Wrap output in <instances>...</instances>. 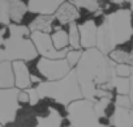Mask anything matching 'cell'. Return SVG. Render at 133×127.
Listing matches in <instances>:
<instances>
[{"label":"cell","mask_w":133,"mask_h":127,"mask_svg":"<svg viewBox=\"0 0 133 127\" xmlns=\"http://www.w3.org/2000/svg\"><path fill=\"white\" fill-rule=\"evenodd\" d=\"M18 101L20 102H29V94L28 92H20V96H18Z\"/></svg>","instance_id":"83f0119b"},{"label":"cell","mask_w":133,"mask_h":127,"mask_svg":"<svg viewBox=\"0 0 133 127\" xmlns=\"http://www.w3.org/2000/svg\"><path fill=\"white\" fill-rule=\"evenodd\" d=\"M115 75L119 77H127L130 79L132 76V66H127V64H116L115 67Z\"/></svg>","instance_id":"d4e9b609"},{"label":"cell","mask_w":133,"mask_h":127,"mask_svg":"<svg viewBox=\"0 0 133 127\" xmlns=\"http://www.w3.org/2000/svg\"><path fill=\"white\" fill-rule=\"evenodd\" d=\"M129 98H130L132 109H133V67H132V76H130V93H129Z\"/></svg>","instance_id":"f1b7e54d"},{"label":"cell","mask_w":133,"mask_h":127,"mask_svg":"<svg viewBox=\"0 0 133 127\" xmlns=\"http://www.w3.org/2000/svg\"><path fill=\"white\" fill-rule=\"evenodd\" d=\"M129 5H130V11H132V13H133V2H130Z\"/></svg>","instance_id":"4dcf8cb0"},{"label":"cell","mask_w":133,"mask_h":127,"mask_svg":"<svg viewBox=\"0 0 133 127\" xmlns=\"http://www.w3.org/2000/svg\"><path fill=\"white\" fill-rule=\"evenodd\" d=\"M73 5L78 9V8H82V9H86L88 12H93V13H99L102 12V4L99 2H95V0H82V2H72Z\"/></svg>","instance_id":"44dd1931"},{"label":"cell","mask_w":133,"mask_h":127,"mask_svg":"<svg viewBox=\"0 0 133 127\" xmlns=\"http://www.w3.org/2000/svg\"><path fill=\"white\" fill-rule=\"evenodd\" d=\"M81 56H82V51L81 50H69V52L66 54V62L68 64L71 66V68L73 70V67H77L78 63L81 60Z\"/></svg>","instance_id":"cb8c5ba5"},{"label":"cell","mask_w":133,"mask_h":127,"mask_svg":"<svg viewBox=\"0 0 133 127\" xmlns=\"http://www.w3.org/2000/svg\"><path fill=\"white\" fill-rule=\"evenodd\" d=\"M30 38L38 51V54H41L43 58L46 59H65L66 58V54L69 52L71 49H65V50H61V51H57L55 47H54V43H52V38L50 34L47 33H41V32H33L30 34Z\"/></svg>","instance_id":"ba28073f"},{"label":"cell","mask_w":133,"mask_h":127,"mask_svg":"<svg viewBox=\"0 0 133 127\" xmlns=\"http://www.w3.org/2000/svg\"><path fill=\"white\" fill-rule=\"evenodd\" d=\"M132 52H133V46H132Z\"/></svg>","instance_id":"1f68e13d"},{"label":"cell","mask_w":133,"mask_h":127,"mask_svg":"<svg viewBox=\"0 0 133 127\" xmlns=\"http://www.w3.org/2000/svg\"><path fill=\"white\" fill-rule=\"evenodd\" d=\"M51 38H52L54 47L57 51L68 49V46H69V35H68V32H65L64 29H56L51 34Z\"/></svg>","instance_id":"ac0fdd59"},{"label":"cell","mask_w":133,"mask_h":127,"mask_svg":"<svg viewBox=\"0 0 133 127\" xmlns=\"http://www.w3.org/2000/svg\"><path fill=\"white\" fill-rule=\"evenodd\" d=\"M26 92H28V94H29V104H30L31 106H35V105L39 102V100H41V97H39L37 89H35V88H30V89H28Z\"/></svg>","instance_id":"4316f807"},{"label":"cell","mask_w":133,"mask_h":127,"mask_svg":"<svg viewBox=\"0 0 133 127\" xmlns=\"http://www.w3.org/2000/svg\"><path fill=\"white\" fill-rule=\"evenodd\" d=\"M110 59L116 63V64H127L133 67V52L127 51L124 49H116L112 52H110Z\"/></svg>","instance_id":"e0dca14e"},{"label":"cell","mask_w":133,"mask_h":127,"mask_svg":"<svg viewBox=\"0 0 133 127\" xmlns=\"http://www.w3.org/2000/svg\"><path fill=\"white\" fill-rule=\"evenodd\" d=\"M110 126L112 127H133V109L116 107L110 117Z\"/></svg>","instance_id":"7c38bea8"},{"label":"cell","mask_w":133,"mask_h":127,"mask_svg":"<svg viewBox=\"0 0 133 127\" xmlns=\"http://www.w3.org/2000/svg\"><path fill=\"white\" fill-rule=\"evenodd\" d=\"M115 106L116 107L130 109L132 107V102H130L129 96H119V94H116V97H115Z\"/></svg>","instance_id":"484cf974"},{"label":"cell","mask_w":133,"mask_h":127,"mask_svg":"<svg viewBox=\"0 0 133 127\" xmlns=\"http://www.w3.org/2000/svg\"><path fill=\"white\" fill-rule=\"evenodd\" d=\"M26 11H28V4H25L24 2H20V0L11 2V20L13 22L16 24L21 22Z\"/></svg>","instance_id":"ffe728a7"},{"label":"cell","mask_w":133,"mask_h":127,"mask_svg":"<svg viewBox=\"0 0 133 127\" xmlns=\"http://www.w3.org/2000/svg\"><path fill=\"white\" fill-rule=\"evenodd\" d=\"M13 74H15V84L17 89H28L31 84V75L29 74V68L25 62H13Z\"/></svg>","instance_id":"4fadbf2b"},{"label":"cell","mask_w":133,"mask_h":127,"mask_svg":"<svg viewBox=\"0 0 133 127\" xmlns=\"http://www.w3.org/2000/svg\"><path fill=\"white\" fill-rule=\"evenodd\" d=\"M111 87L119 96H129L130 93V79L114 76L111 80Z\"/></svg>","instance_id":"d6986e66"},{"label":"cell","mask_w":133,"mask_h":127,"mask_svg":"<svg viewBox=\"0 0 133 127\" xmlns=\"http://www.w3.org/2000/svg\"><path fill=\"white\" fill-rule=\"evenodd\" d=\"M15 85V74L11 62L0 63V89H11Z\"/></svg>","instance_id":"9a60e30c"},{"label":"cell","mask_w":133,"mask_h":127,"mask_svg":"<svg viewBox=\"0 0 133 127\" xmlns=\"http://www.w3.org/2000/svg\"><path fill=\"white\" fill-rule=\"evenodd\" d=\"M20 89H0V123L7 124L15 120L20 107Z\"/></svg>","instance_id":"8992f818"},{"label":"cell","mask_w":133,"mask_h":127,"mask_svg":"<svg viewBox=\"0 0 133 127\" xmlns=\"http://www.w3.org/2000/svg\"><path fill=\"white\" fill-rule=\"evenodd\" d=\"M63 117L56 110L50 107L48 114L44 117H37V127H63Z\"/></svg>","instance_id":"5bb4252c"},{"label":"cell","mask_w":133,"mask_h":127,"mask_svg":"<svg viewBox=\"0 0 133 127\" xmlns=\"http://www.w3.org/2000/svg\"><path fill=\"white\" fill-rule=\"evenodd\" d=\"M0 127H3V126H2V123H0Z\"/></svg>","instance_id":"d6a6232c"},{"label":"cell","mask_w":133,"mask_h":127,"mask_svg":"<svg viewBox=\"0 0 133 127\" xmlns=\"http://www.w3.org/2000/svg\"><path fill=\"white\" fill-rule=\"evenodd\" d=\"M35 89L41 98H50L65 106L82 98L76 70H72L61 80L42 81Z\"/></svg>","instance_id":"3957f363"},{"label":"cell","mask_w":133,"mask_h":127,"mask_svg":"<svg viewBox=\"0 0 133 127\" xmlns=\"http://www.w3.org/2000/svg\"><path fill=\"white\" fill-rule=\"evenodd\" d=\"M78 17H80V11L73 5L72 2H64L55 13V20L60 25H71L76 22Z\"/></svg>","instance_id":"8fae6325"},{"label":"cell","mask_w":133,"mask_h":127,"mask_svg":"<svg viewBox=\"0 0 133 127\" xmlns=\"http://www.w3.org/2000/svg\"><path fill=\"white\" fill-rule=\"evenodd\" d=\"M68 127H108L94 111V102L81 98L66 106Z\"/></svg>","instance_id":"277c9868"},{"label":"cell","mask_w":133,"mask_h":127,"mask_svg":"<svg viewBox=\"0 0 133 127\" xmlns=\"http://www.w3.org/2000/svg\"><path fill=\"white\" fill-rule=\"evenodd\" d=\"M68 35H69V46L72 47V50H80V47H81V39H80L78 25L76 22H73V24L69 25Z\"/></svg>","instance_id":"7402d4cb"},{"label":"cell","mask_w":133,"mask_h":127,"mask_svg":"<svg viewBox=\"0 0 133 127\" xmlns=\"http://www.w3.org/2000/svg\"><path fill=\"white\" fill-rule=\"evenodd\" d=\"M11 2L2 0L0 2V24L2 25H11Z\"/></svg>","instance_id":"603a6c76"},{"label":"cell","mask_w":133,"mask_h":127,"mask_svg":"<svg viewBox=\"0 0 133 127\" xmlns=\"http://www.w3.org/2000/svg\"><path fill=\"white\" fill-rule=\"evenodd\" d=\"M54 21H55V16H38L30 22L29 29H30L31 33L33 32H41V33L50 34V32L54 29L52 28Z\"/></svg>","instance_id":"2e32d148"},{"label":"cell","mask_w":133,"mask_h":127,"mask_svg":"<svg viewBox=\"0 0 133 127\" xmlns=\"http://www.w3.org/2000/svg\"><path fill=\"white\" fill-rule=\"evenodd\" d=\"M37 68L39 71V74L48 81H56V80H61L68 75L72 68L68 64L66 59H46L42 58L39 59Z\"/></svg>","instance_id":"52a82bcc"},{"label":"cell","mask_w":133,"mask_h":127,"mask_svg":"<svg viewBox=\"0 0 133 127\" xmlns=\"http://www.w3.org/2000/svg\"><path fill=\"white\" fill-rule=\"evenodd\" d=\"M133 37V13L130 8H119L108 13L98 26L97 49L104 55H110L119 46L127 43Z\"/></svg>","instance_id":"7a4b0ae2"},{"label":"cell","mask_w":133,"mask_h":127,"mask_svg":"<svg viewBox=\"0 0 133 127\" xmlns=\"http://www.w3.org/2000/svg\"><path fill=\"white\" fill-rule=\"evenodd\" d=\"M80 30V39L81 47L85 50H90L97 47V38H98V25L95 20H86L81 25H78Z\"/></svg>","instance_id":"9c48e42d"},{"label":"cell","mask_w":133,"mask_h":127,"mask_svg":"<svg viewBox=\"0 0 133 127\" xmlns=\"http://www.w3.org/2000/svg\"><path fill=\"white\" fill-rule=\"evenodd\" d=\"M115 67L116 63H114L108 55H104L97 47L85 50L78 66L76 67L82 98L95 102L98 89L110 92L114 90L111 80L115 76Z\"/></svg>","instance_id":"6da1fadb"},{"label":"cell","mask_w":133,"mask_h":127,"mask_svg":"<svg viewBox=\"0 0 133 127\" xmlns=\"http://www.w3.org/2000/svg\"><path fill=\"white\" fill-rule=\"evenodd\" d=\"M38 51L30 38L12 37L4 41V49H0V63L2 62H28L35 59Z\"/></svg>","instance_id":"5b68a950"},{"label":"cell","mask_w":133,"mask_h":127,"mask_svg":"<svg viewBox=\"0 0 133 127\" xmlns=\"http://www.w3.org/2000/svg\"><path fill=\"white\" fill-rule=\"evenodd\" d=\"M4 33H5V28H3V29H0V47H2L3 45H4Z\"/></svg>","instance_id":"f546056e"},{"label":"cell","mask_w":133,"mask_h":127,"mask_svg":"<svg viewBox=\"0 0 133 127\" xmlns=\"http://www.w3.org/2000/svg\"><path fill=\"white\" fill-rule=\"evenodd\" d=\"M63 3L60 0H30L28 2V11L39 16H55Z\"/></svg>","instance_id":"30bf717a"}]
</instances>
